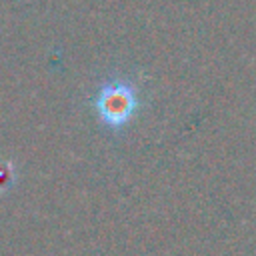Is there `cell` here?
<instances>
[{
  "label": "cell",
  "instance_id": "1",
  "mask_svg": "<svg viewBox=\"0 0 256 256\" xmlns=\"http://www.w3.org/2000/svg\"><path fill=\"white\" fill-rule=\"evenodd\" d=\"M94 106L98 112V118L108 128H122L130 122L138 108V92L136 86L130 80L114 78L106 80L94 98Z\"/></svg>",
  "mask_w": 256,
  "mask_h": 256
},
{
  "label": "cell",
  "instance_id": "2",
  "mask_svg": "<svg viewBox=\"0 0 256 256\" xmlns=\"http://www.w3.org/2000/svg\"><path fill=\"white\" fill-rule=\"evenodd\" d=\"M10 180H12V166L6 162H0V186L10 184Z\"/></svg>",
  "mask_w": 256,
  "mask_h": 256
}]
</instances>
